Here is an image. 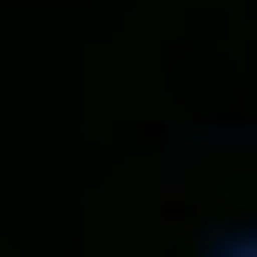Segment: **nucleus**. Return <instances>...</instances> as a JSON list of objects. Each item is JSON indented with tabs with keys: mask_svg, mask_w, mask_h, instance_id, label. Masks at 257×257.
<instances>
[]
</instances>
